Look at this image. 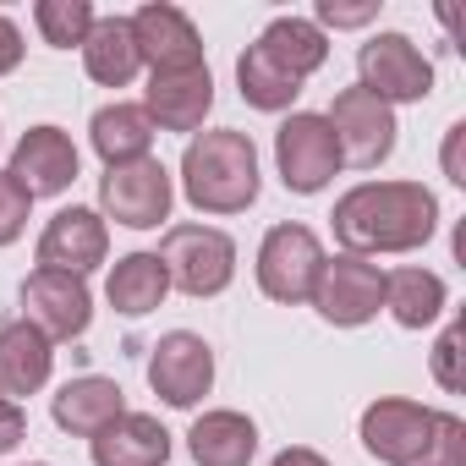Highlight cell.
<instances>
[{
	"label": "cell",
	"mask_w": 466,
	"mask_h": 466,
	"mask_svg": "<svg viewBox=\"0 0 466 466\" xmlns=\"http://www.w3.org/2000/svg\"><path fill=\"white\" fill-rule=\"evenodd\" d=\"M335 242L357 258L411 253L439 230V203L422 181H362L335 203Z\"/></svg>",
	"instance_id": "6da1fadb"
},
{
	"label": "cell",
	"mask_w": 466,
	"mask_h": 466,
	"mask_svg": "<svg viewBox=\"0 0 466 466\" xmlns=\"http://www.w3.org/2000/svg\"><path fill=\"white\" fill-rule=\"evenodd\" d=\"M181 192L203 214H242L258 203V148L248 132H198L181 154Z\"/></svg>",
	"instance_id": "7a4b0ae2"
},
{
	"label": "cell",
	"mask_w": 466,
	"mask_h": 466,
	"mask_svg": "<svg viewBox=\"0 0 466 466\" xmlns=\"http://www.w3.org/2000/svg\"><path fill=\"white\" fill-rule=\"evenodd\" d=\"M154 258L165 264V280L187 297H219L237 275V242L214 225H170Z\"/></svg>",
	"instance_id": "3957f363"
},
{
	"label": "cell",
	"mask_w": 466,
	"mask_h": 466,
	"mask_svg": "<svg viewBox=\"0 0 466 466\" xmlns=\"http://www.w3.org/2000/svg\"><path fill=\"white\" fill-rule=\"evenodd\" d=\"M324 275V242L308 225H275L258 248V286L269 302H313V286Z\"/></svg>",
	"instance_id": "277c9868"
},
{
	"label": "cell",
	"mask_w": 466,
	"mask_h": 466,
	"mask_svg": "<svg viewBox=\"0 0 466 466\" xmlns=\"http://www.w3.org/2000/svg\"><path fill=\"white\" fill-rule=\"evenodd\" d=\"M357 88H368L384 105H417L433 94V61L406 34H373L357 50Z\"/></svg>",
	"instance_id": "5b68a950"
},
{
	"label": "cell",
	"mask_w": 466,
	"mask_h": 466,
	"mask_svg": "<svg viewBox=\"0 0 466 466\" xmlns=\"http://www.w3.org/2000/svg\"><path fill=\"white\" fill-rule=\"evenodd\" d=\"M329 132H335V148H340V165H357V170H373L395 154V110L384 99H373L368 88H340L335 105H329Z\"/></svg>",
	"instance_id": "8992f818"
},
{
	"label": "cell",
	"mask_w": 466,
	"mask_h": 466,
	"mask_svg": "<svg viewBox=\"0 0 466 466\" xmlns=\"http://www.w3.org/2000/svg\"><path fill=\"white\" fill-rule=\"evenodd\" d=\"M170 203H176V187H170V170L154 154L132 159V165H110L105 181H99L105 219H116L127 230H154L159 219H170Z\"/></svg>",
	"instance_id": "52a82bcc"
},
{
	"label": "cell",
	"mask_w": 466,
	"mask_h": 466,
	"mask_svg": "<svg viewBox=\"0 0 466 466\" xmlns=\"http://www.w3.org/2000/svg\"><path fill=\"white\" fill-rule=\"evenodd\" d=\"M433 428H439V411L384 395L362 411V450L384 466H422L433 450Z\"/></svg>",
	"instance_id": "ba28073f"
},
{
	"label": "cell",
	"mask_w": 466,
	"mask_h": 466,
	"mask_svg": "<svg viewBox=\"0 0 466 466\" xmlns=\"http://www.w3.org/2000/svg\"><path fill=\"white\" fill-rule=\"evenodd\" d=\"M275 165H280V181L302 198L324 192L340 170V148H335V132L324 116L313 110H297L280 132H275Z\"/></svg>",
	"instance_id": "9c48e42d"
},
{
	"label": "cell",
	"mask_w": 466,
	"mask_h": 466,
	"mask_svg": "<svg viewBox=\"0 0 466 466\" xmlns=\"http://www.w3.org/2000/svg\"><path fill=\"white\" fill-rule=\"evenodd\" d=\"M313 308L335 329H357V324L379 319V308H384V269L357 258V253L324 258V275L313 286Z\"/></svg>",
	"instance_id": "30bf717a"
},
{
	"label": "cell",
	"mask_w": 466,
	"mask_h": 466,
	"mask_svg": "<svg viewBox=\"0 0 466 466\" xmlns=\"http://www.w3.org/2000/svg\"><path fill=\"white\" fill-rule=\"evenodd\" d=\"M148 384H154V395H159L165 406H176V411L198 406V400L208 395V384H214V351H208V340L192 335V329L159 335V346L148 351Z\"/></svg>",
	"instance_id": "8fae6325"
},
{
	"label": "cell",
	"mask_w": 466,
	"mask_h": 466,
	"mask_svg": "<svg viewBox=\"0 0 466 466\" xmlns=\"http://www.w3.org/2000/svg\"><path fill=\"white\" fill-rule=\"evenodd\" d=\"M94 319V297L77 275H56V269H34L23 280V324H34L50 346L56 340H77Z\"/></svg>",
	"instance_id": "7c38bea8"
},
{
	"label": "cell",
	"mask_w": 466,
	"mask_h": 466,
	"mask_svg": "<svg viewBox=\"0 0 466 466\" xmlns=\"http://www.w3.org/2000/svg\"><path fill=\"white\" fill-rule=\"evenodd\" d=\"M6 176L28 192V198H56L77 181V148L61 127H28L12 148Z\"/></svg>",
	"instance_id": "4fadbf2b"
},
{
	"label": "cell",
	"mask_w": 466,
	"mask_h": 466,
	"mask_svg": "<svg viewBox=\"0 0 466 466\" xmlns=\"http://www.w3.org/2000/svg\"><path fill=\"white\" fill-rule=\"evenodd\" d=\"M110 253V230L94 208H61L50 225H45V237H39V269H56V275H88L99 269Z\"/></svg>",
	"instance_id": "5bb4252c"
},
{
	"label": "cell",
	"mask_w": 466,
	"mask_h": 466,
	"mask_svg": "<svg viewBox=\"0 0 466 466\" xmlns=\"http://www.w3.org/2000/svg\"><path fill=\"white\" fill-rule=\"evenodd\" d=\"M132 39H137V56L154 66V72H187V66H203V39L192 28L187 12L165 6V0H154V6H143L132 17Z\"/></svg>",
	"instance_id": "9a60e30c"
},
{
	"label": "cell",
	"mask_w": 466,
	"mask_h": 466,
	"mask_svg": "<svg viewBox=\"0 0 466 466\" xmlns=\"http://www.w3.org/2000/svg\"><path fill=\"white\" fill-rule=\"evenodd\" d=\"M154 132H198L203 116L214 110V77L208 66H187V72H154L148 77V99H143Z\"/></svg>",
	"instance_id": "2e32d148"
},
{
	"label": "cell",
	"mask_w": 466,
	"mask_h": 466,
	"mask_svg": "<svg viewBox=\"0 0 466 466\" xmlns=\"http://www.w3.org/2000/svg\"><path fill=\"white\" fill-rule=\"evenodd\" d=\"M121 411H127V395H121V384H116V379H99V373L66 379V384H61V395L50 400V417H56V428H66V433H77V439H94V433H105V428H110Z\"/></svg>",
	"instance_id": "e0dca14e"
},
{
	"label": "cell",
	"mask_w": 466,
	"mask_h": 466,
	"mask_svg": "<svg viewBox=\"0 0 466 466\" xmlns=\"http://www.w3.org/2000/svg\"><path fill=\"white\" fill-rule=\"evenodd\" d=\"M170 433L148 411H121L105 433H94V466H165Z\"/></svg>",
	"instance_id": "ac0fdd59"
},
{
	"label": "cell",
	"mask_w": 466,
	"mask_h": 466,
	"mask_svg": "<svg viewBox=\"0 0 466 466\" xmlns=\"http://www.w3.org/2000/svg\"><path fill=\"white\" fill-rule=\"evenodd\" d=\"M50 340L34 329V324H0V395H39L50 384Z\"/></svg>",
	"instance_id": "d6986e66"
},
{
	"label": "cell",
	"mask_w": 466,
	"mask_h": 466,
	"mask_svg": "<svg viewBox=\"0 0 466 466\" xmlns=\"http://www.w3.org/2000/svg\"><path fill=\"white\" fill-rule=\"evenodd\" d=\"M187 450L198 466H248L258 455V428L242 411H203L187 433Z\"/></svg>",
	"instance_id": "ffe728a7"
},
{
	"label": "cell",
	"mask_w": 466,
	"mask_h": 466,
	"mask_svg": "<svg viewBox=\"0 0 466 466\" xmlns=\"http://www.w3.org/2000/svg\"><path fill=\"white\" fill-rule=\"evenodd\" d=\"M83 66L94 83L105 88H127L143 66L137 56V39H132V17H94L88 39H83Z\"/></svg>",
	"instance_id": "44dd1931"
},
{
	"label": "cell",
	"mask_w": 466,
	"mask_h": 466,
	"mask_svg": "<svg viewBox=\"0 0 466 466\" xmlns=\"http://www.w3.org/2000/svg\"><path fill=\"white\" fill-rule=\"evenodd\" d=\"M88 137H94V154L105 159V170L110 165H132V159H148V148H154V121H148V110L143 105H105V110H94V127H88Z\"/></svg>",
	"instance_id": "7402d4cb"
},
{
	"label": "cell",
	"mask_w": 466,
	"mask_h": 466,
	"mask_svg": "<svg viewBox=\"0 0 466 466\" xmlns=\"http://www.w3.org/2000/svg\"><path fill=\"white\" fill-rule=\"evenodd\" d=\"M258 50L275 56L297 83H308V77L329 61V39H324V28L308 23V17H275V23L258 34Z\"/></svg>",
	"instance_id": "603a6c76"
},
{
	"label": "cell",
	"mask_w": 466,
	"mask_h": 466,
	"mask_svg": "<svg viewBox=\"0 0 466 466\" xmlns=\"http://www.w3.org/2000/svg\"><path fill=\"white\" fill-rule=\"evenodd\" d=\"M165 291H170V280H165V264H159L154 253H127V258H116L110 286H105L110 308H116V313H127V319L154 313V308L165 302Z\"/></svg>",
	"instance_id": "cb8c5ba5"
},
{
	"label": "cell",
	"mask_w": 466,
	"mask_h": 466,
	"mask_svg": "<svg viewBox=\"0 0 466 466\" xmlns=\"http://www.w3.org/2000/svg\"><path fill=\"white\" fill-rule=\"evenodd\" d=\"M384 308L400 329H422L444 313V280L433 269H395L384 275Z\"/></svg>",
	"instance_id": "d4e9b609"
},
{
	"label": "cell",
	"mask_w": 466,
	"mask_h": 466,
	"mask_svg": "<svg viewBox=\"0 0 466 466\" xmlns=\"http://www.w3.org/2000/svg\"><path fill=\"white\" fill-rule=\"evenodd\" d=\"M237 83H242V99L253 110H291V99L302 94V83L275 56H264L258 45H248V56L237 61Z\"/></svg>",
	"instance_id": "484cf974"
},
{
	"label": "cell",
	"mask_w": 466,
	"mask_h": 466,
	"mask_svg": "<svg viewBox=\"0 0 466 466\" xmlns=\"http://www.w3.org/2000/svg\"><path fill=\"white\" fill-rule=\"evenodd\" d=\"M34 23H39L45 45H56V50H72L77 45L83 50V39L94 28V6H88V0H39Z\"/></svg>",
	"instance_id": "4316f807"
},
{
	"label": "cell",
	"mask_w": 466,
	"mask_h": 466,
	"mask_svg": "<svg viewBox=\"0 0 466 466\" xmlns=\"http://www.w3.org/2000/svg\"><path fill=\"white\" fill-rule=\"evenodd\" d=\"M28 208H34V198L0 170V248H12L23 230H28Z\"/></svg>",
	"instance_id": "83f0119b"
},
{
	"label": "cell",
	"mask_w": 466,
	"mask_h": 466,
	"mask_svg": "<svg viewBox=\"0 0 466 466\" xmlns=\"http://www.w3.org/2000/svg\"><path fill=\"white\" fill-rule=\"evenodd\" d=\"M433 379L444 390H461V324H450L433 346Z\"/></svg>",
	"instance_id": "f1b7e54d"
},
{
	"label": "cell",
	"mask_w": 466,
	"mask_h": 466,
	"mask_svg": "<svg viewBox=\"0 0 466 466\" xmlns=\"http://www.w3.org/2000/svg\"><path fill=\"white\" fill-rule=\"evenodd\" d=\"M23 439H28V417H23V406L0 395V455H12Z\"/></svg>",
	"instance_id": "f546056e"
},
{
	"label": "cell",
	"mask_w": 466,
	"mask_h": 466,
	"mask_svg": "<svg viewBox=\"0 0 466 466\" xmlns=\"http://www.w3.org/2000/svg\"><path fill=\"white\" fill-rule=\"evenodd\" d=\"M17 61H23V34H17L12 17H0V77L17 72Z\"/></svg>",
	"instance_id": "4dcf8cb0"
},
{
	"label": "cell",
	"mask_w": 466,
	"mask_h": 466,
	"mask_svg": "<svg viewBox=\"0 0 466 466\" xmlns=\"http://www.w3.org/2000/svg\"><path fill=\"white\" fill-rule=\"evenodd\" d=\"M379 6H335V0H324V6H319V17L324 23H335V28H357V23H368Z\"/></svg>",
	"instance_id": "1f68e13d"
},
{
	"label": "cell",
	"mask_w": 466,
	"mask_h": 466,
	"mask_svg": "<svg viewBox=\"0 0 466 466\" xmlns=\"http://www.w3.org/2000/svg\"><path fill=\"white\" fill-rule=\"evenodd\" d=\"M269 466H329V461H324L319 450H302V444H291V450H280Z\"/></svg>",
	"instance_id": "d6a6232c"
},
{
	"label": "cell",
	"mask_w": 466,
	"mask_h": 466,
	"mask_svg": "<svg viewBox=\"0 0 466 466\" xmlns=\"http://www.w3.org/2000/svg\"><path fill=\"white\" fill-rule=\"evenodd\" d=\"M422 466H444V461H422Z\"/></svg>",
	"instance_id": "836d02e7"
}]
</instances>
